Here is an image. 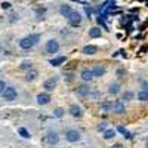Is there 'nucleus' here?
<instances>
[{"label":"nucleus","instance_id":"nucleus-28","mask_svg":"<svg viewBox=\"0 0 148 148\" xmlns=\"http://www.w3.org/2000/svg\"><path fill=\"white\" fill-rule=\"evenodd\" d=\"M138 99L141 102H147L148 101V92L147 90H139L138 92Z\"/></svg>","mask_w":148,"mask_h":148},{"label":"nucleus","instance_id":"nucleus-11","mask_svg":"<svg viewBox=\"0 0 148 148\" xmlns=\"http://www.w3.org/2000/svg\"><path fill=\"white\" fill-rule=\"evenodd\" d=\"M113 110H114L116 114H125L126 113V107H125V104H123L121 101H116L113 104Z\"/></svg>","mask_w":148,"mask_h":148},{"label":"nucleus","instance_id":"nucleus-39","mask_svg":"<svg viewBox=\"0 0 148 148\" xmlns=\"http://www.w3.org/2000/svg\"><path fill=\"white\" fill-rule=\"evenodd\" d=\"M145 148H148V138H147V141H145Z\"/></svg>","mask_w":148,"mask_h":148},{"label":"nucleus","instance_id":"nucleus-40","mask_svg":"<svg viewBox=\"0 0 148 148\" xmlns=\"http://www.w3.org/2000/svg\"><path fill=\"white\" fill-rule=\"evenodd\" d=\"M0 53H2V46H0Z\"/></svg>","mask_w":148,"mask_h":148},{"label":"nucleus","instance_id":"nucleus-26","mask_svg":"<svg viewBox=\"0 0 148 148\" xmlns=\"http://www.w3.org/2000/svg\"><path fill=\"white\" fill-rule=\"evenodd\" d=\"M121 98H123V101H132L133 98H135V93L132 90H126L125 93L121 95Z\"/></svg>","mask_w":148,"mask_h":148},{"label":"nucleus","instance_id":"nucleus-19","mask_svg":"<svg viewBox=\"0 0 148 148\" xmlns=\"http://www.w3.org/2000/svg\"><path fill=\"white\" fill-rule=\"evenodd\" d=\"M108 92L111 93V95H119L120 93V84L119 83H111L110 86H108Z\"/></svg>","mask_w":148,"mask_h":148},{"label":"nucleus","instance_id":"nucleus-1","mask_svg":"<svg viewBox=\"0 0 148 148\" xmlns=\"http://www.w3.org/2000/svg\"><path fill=\"white\" fill-rule=\"evenodd\" d=\"M2 96H3V99H5V101H8V102H12V101H15V99H16L18 92H16V89L10 88V86H9V88L6 86V89L3 90Z\"/></svg>","mask_w":148,"mask_h":148},{"label":"nucleus","instance_id":"nucleus-8","mask_svg":"<svg viewBox=\"0 0 148 148\" xmlns=\"http://www.w3.org/2000/svg\"><path fill=\"white\" fill-rule=\"evenodd\" d=\"M49 102H51V95H49L47 92L37 95V104L39 105H47Z\"/></svg>","mask_w":148,"mask_h":148},{"label":"nucleus","instance_id":"nucleus-20","mask_svg":"<svg viewBox=\"0 0 148 148\" xmlns=\"http://www.w3.org/2000/svg\"><path fill=\"white\" fill-rule=\"evenodd\" d=\"M113 110V102L110 101H104L101 102V111H104V113H108V111Z\"/></svg>","mask_w":148,"mask_h":148},{"label":"nucleus","instance_id":"nucleus-35","mask_svg":"<svg viewBox=\"0 0 148 148\" xmlns=\"http://www.w3.org/2000/svg\"><path fill=\"white\" fill-rule=\"evenodd\" d=\"M84 12H86V15H88V16L90 18V15H92V8H88V6H84Z\"/></svg>","mask_w":148,"mask_h":148},{"label":"nucleus","instance_id":"nucleus-23","mask_svg":"<svg viewBox=\"0 0 148 148\" xmlns=\"http://www.w3.org/2000/svg\"><path fill=\"white\" fill-rule=\"evenodd\" d=\"M45 14H46V8H36V16L39 21L45 18Z\"/></svg>","mask_w":148,"mask_h":148},{"label":"nucleus","instance_id":"nucleus-9","mask_svg":"<svg viewBox=\"0 0 148 148\" xmlns=\"http://www.w3.org/2000/svg\"><path fill=\"white\" fill-rule=\"evenodd\" d=\"M33 46H34V43L31 42V39H30L28 36L19 40V47H21V49H24V51H28V49H31Z\"/></svg>","mask_w":148,"mask_h":148},{"label":"nucleus","instance_id":"nucleus-2","mask_svg":"<svg viewBox=\"0 0 148 148\" xmlns=\"http://www.w3.org/2000/svg\"><path fill=\"white\" fill-rule=\"evenodd\" d=\"M80 138H82V135H80V132H79L77 129H68V130L65 132V139H67L68 142H71V144L79 142Z\"/></svg>","mask_w":148,"mask_h":148},{"label":"nucleus","instance_id":"nucleus-22","mask_svg":"<svg viewBox=\"0 0 148 148\" xmlns=\"http://www.w3.org/2000/svg\"><path fill=\"white\" fill-rule=\"evenodd\" d=\"M31 68H33V62H31V61H22L21 65H19V70H22V71H28Z\"/></svg>","mask_w":148,"mask_h":148},{"label":"nucleus","instance_id":"nucleus-12","mask_svg":"<svg viewBox=\"0 0 148 148\" xmlns=\"http://www.w3.org/2000/svg\"><path fill=\"white\" fill-rule=\"evenodd\" d=\"M80 77H82V80H83V82H90L95 76H93V71H92V70L84 68V70L80 73Z\"/></svg>","mask_w":148,"mask_h":148},{"label":"nucleus","instance_id":"nucleus-16","mask_svg":"<svg viewBox=\"0 0 148 148\" xmlns=\"http://www.w3.org/2000/svg\"><path fill=\"white\" fill-rule=\"evenodd\" d=\"M84 55H95L96 52H98V47L95 46V45H86L84 47H83V51H82Z\"/></svg>","mask_w":148,"mask_h":148},{"label":"nucleus","instance_id":"nucleus-6","mask_svg":"<svg viewBox=\"0 0 148 148\" xmlns=\"http://www.w3.org/2000/svg\"><path fill=\"white\" fill-rule=\"evenodd\" d=\"M68 113H70V116L74 117V119H80V117L83 116V110H82V107L77 105V104H71L70 108H68Z\"/></svg>","mask_w":148,"mask_h":148},{"label":"nucleus","instance_id":"nucleus-15","mask_svg":"<svg viewBox=\"0 0 148 148\" xmlns=\"http://www.w3.org/2000/svg\"><path fill=\"white\" fill-rule=\"evenodd\" d=\"M65 61H67L65 56H56V58H52L51 61H49V64H51L52 67H59V65H62Z\"/></svg>","mask_w":148,"mask_h":148},{"label":"nucleus","instance_id":"nucleus-32","mask_svg":"<svg viewBox=\"0 0 148 148\" xmlns=\"http://www.w3.org/2000/svg\"><path fill=\"white\" fill-rule=\"evenodd\" d=\"M141 90H147L148 92V82L147 80H142L141 82Z\"/></svg>","mask_w":148,"mask_h":148},{"label":"nucleus","instance_id":"nucleus-21","mask_svg":"<svg viewBox=\"0 0 148 148\" xmlns=\"http://www.w3.org/2000/svg\"><path fill=\"white\" fill-rule=\"evenodd\" d=\"M114 136H116V130H114V129H107V130L104 132V139H105V141L113 139Z\"/></svg>","mask_w":148,"mask_h":148},{"label":"nucleus","instance_id":"nucleus-34","mask_svg":"<svg viewBox=\"0 0 148 148\" xmlns=\"http://www.w3.org/2000/svg\"><path fill=\"white\" fill-rule=\"evenodd\" d=\"M6 89V83L3 82V80H0V95L3 93V90Z\"/></svg>","mask_w":148,"mask_h":148},{"label":"nucleus","instance_id":"nucleus-18","mask_svg":"<svg viewBox=\"0 0 148 148\" xmlns=\"http://www.w3.org/2000/svg\"><path fill=\"white\" fill-rule=\"evenodd\" d=\"M101 34H102V31H101L99 27H93V28L89 30V37L90 39H98V37H101Z\"/></svg>","mask_w":148,"mask_h":148},{"label":"nucleus","instance_id":"nucleus-3","mask_svg":"<svg viewBox=\"0 0 148 148\" xmlns=\"http://www.w3.org/2000/svg\"><path fill=\"white\" fill-rule=\"evenodd\" d=\"M59 51V42L56 39H51V40H47L46 42V52L47 53H58Z\"/></svg>","mask_w":148,"mask_h":148},{"label":"nucleus","instance_id":"nucleus-30","mask_svg":"<svg viewBox=\"0 0 148 148\" xmlns=\"http://www.w3.org/2000/svg\"><path fill=\"white\" fill-rule=\"evenodd\" d=\"M108 8H107V12H113V10H116L117 9V5H116V2L114 0H111V2H108Z\"/></svg>","mask_w":148,"mask_h":148},{"label":"nucleus","instance_id":"nucleus-24","mask_svg":"<svg viewBox=\"0 0 148 148\" xmlns=\"http://www.w3.org/2000/svg\"><path fill=\"white\" fill-rule=\"evenodd\" d=\"M64 114H65V110L61 108V107H58V108L53 110V117H56V119H62Z\"/></svg>","mask_w":148,"mask_h":148},{"label":"nucleus","instance_id":"nucleus-7","mask_svg":"<svg viewBox=\"0 0 148 148\" xmlns=\"http://www.w3.org/2000/svg\"><path fill=\"white\" fill-rule=\"evenodd\" d=\"M46 139H47V142L51 145H56L59 142V133L55 132V130H49L46 133Z\"/></svg>","mask_w":148,"mask_h":148},{"label":"nucleus","instance_id":"nucleus-29","mask_svg":"<svg viewBox=\"0 0 148 148\" xmlns=\"http://www.w3.org/2000/svg\"><path fill=\"white\" fill-rule=\"evenodd\" d=\"M28 37L31 39V42H33L34 45H37V43L40 42V34H30Z\"/></svg>","mask_w":148,"mask_h":148},{"label":"nucleus","instance_id":"nucleus-41","mask_svg":"<svg viewBox=\"0 0 148 148\" xmlns=\"http://www.w3.org/2000/svg\"><path fill=\"white\" fill-rule=\"evenodd\" d=\"M24 148H30V147H24Z\"/></svg>","mask_w":148,"mask_h":148},{"label":"nucleus","instance_id":"nucleus-31","mask_svg":"<svg viewBox=\"0 0 148 148\" xmlns=\"http://www.w3.org/2000/svg\"><path fill=\"white\" fill-rule=\"evenodd\" d=\"M18 19H19V15H16V14H12V15L9 16V22H10V24H15Z\"/></svg>","mask_w":148,"mask_h":148},{"label":"nucleus","instance_id":"nucleus-38","mask_svg":"<svg viewBox=\"0 0 148 148\" xmlns=\"http://www.w3.org/2000/svg\"><path fill=\"white\" fill-rule=\"evenodd\" d=\"M111 148H123V145H121V144H114Z\"/></svg>","mask_w":148,"mask_h":148},{"label":"nucleus","instance_id":"nucleus-43","mask_svg":"<svg viewBox=\"0 0 148 148\" xmlns=\"http://www.w3.org/2000/svg\"><path fill=\"white\" fill-rule=\"evenodd\" d=\"M147 5H148V0H147Z\"/></svg>","mask_w":148,"mask_h":148},{"label":"nucleus","instance_id":"nucleus-25","mask_svg":"<svg viewBox=\"0 0 148 148\" xmlns=\"http://www.w3.org/2000/svg\"><path fill=\"white\" fill-rule=\"evenodd\" d=\"M18 133L21 135V136H22L24 139H30V138H31L30 132H28V130H27L25 127H19V129H18Z\"/></svg>","mask_w":148,"mask_h":148},{"label":"nucleus","instance_id":"nucleus-5","mask_svg":"<svg viewBox=\"0 0 148 148\" xmlns=\"http://www.w3.org/2000/svg\"><path fill=\"white\" fill-rule=\"evenodd\" d=\"M68 22H70L71 27H79L80 24H82V15L79 14L77 10H73L71 15L68 16Z\"/></svg>","mask_w":148,"mask_h":148},{"label":"nucleus","instance_id":"nucleus-37","mask_svg":"<svg viewBox=\"0 0 148 148\" xmlns=\"http://www.w3.org/2000/svg\"><path fill=\"white\" fill-rule=\"evenodd\" d=\"M9 8H10V3H9V2H3V3H2V9L6 10V9H9Z\"/></svg>","mask_w":148,"mask_h":148},{"label":"nucleus","instance_id":"nucleus-10","mask_svg":"<svg viewBox=\"0 0 148 148\" xmlns=\"http://www.w3.org/2000/svg\"><path fill=\"white\" fill-rule=\"evenodd\" d=\"M76 92L80 96H88V95H90V86L89 84H80L76 89Z\"/></svg>","mask_w":148,"mask_h":148},{"label":"nucleus","instance_id":"nucleus-36","mask_svg":"<svg viewBox=\"0 0 148 148\" xmlns=\"http://www.w3.org/2000/svg\"><path fill=\"white\" fill-rule=\"evenodd\" d=\"M125 74H126V70H123V68H119V70H117V76H119V77L125 76Z\"/></svg>","mask_w":148,"mask_h":148},{"label":"nucleus","instance_id":"nucleus-27","mask_svg":"<svg viewBox=\"0 0 148 148\" xmlns=\"http://www.w3.org/2000/svg\"><path fill=\"white\" fill-rule=\"evenodd\" d=\"M117 132H120L126 139H130V138H132V135L127 132V129H126V127H123V126H119V127H117Z\"/></svg>","mask_w":148,"mask_h":148},{"label":"nucleus","instance_id":"nucleus-4","mask_svg":"<svg viewBox=\"0 0 148 148\" xmlns=\"http://www.w3.org/2000/svg\"><path fill=\"white\" fill-rule=\"evenodd\" d=\"M58 86V77H49L47 80H45L43 88L46 89V92H53Z\"/></svg>","mask_w":148,"mask_h":148},{"label":"nucleus","instance_id":"nucleus-42","mask_svg":"<svg viewBox=\"0 0 148 148\" xmlns=\"http://www.w3.org/2000/svg\"><path fill=\"white\" fill-rule=\"evenodd\" d=\"M16 2H21V0H16Z\"/></svg>","mask_w":148,"mask_h":148},{"label":"nucleus","instance_id":"nucleus-33","mask_svg":"<svg viewBox=\"0 0 148 148\" xmlns=\"http://www.w3.org/2000/svg\"><path fill=\"white\" fill-rule=\"evenodd\" d=\"M108 127H107V123H101L99 126H98V132H105Z\"/></svg>","mask_w":148,"mask_h":148},{"label":"nucleus","instance_id":"nucleus-17","mask_svg":"<svg viewBox=\"0 0 148 148\" xmlns=\"http://www.w3.org/2000/svg\"><path fill=\"white\" fill-rule=\"evenodd\" d=\"M71 12H73V9H71L70 5H62V6L59 8V14L62 15L64 18H68L71 15Z\"/></svg>","mask_w":148,"mask_h":148},{"label":"nucleus","instance_id":"nucleus-14","mask_svg":"<svg viewBox=\"0 0 148 148\" xmlns=\"http://www.w3.org/2000/svg\"><path fill=\"white\" fill-rule=\"evenodd\" d=\"M37 77H39V71L37 70H28L27 74H25V82H36Z\"/></svg>","mask_w":148,"mask_h":148},{"label":"nucleus","instance_id":"nucleus-13","mask_svg":"<svg viewBox=\"0 0 148 148\" xmlns=\"http://www.w3.org/2000/svg\"><path fill=\"white\" fill-rule=\"evenodd\" d=\"M92 71H93V76H95V77H101V76H104V74H105L107 68H105V65H102V64H98V65L93 67Z\"/></svg>","mask_w":148,"mask_h":148}]
</instances>
